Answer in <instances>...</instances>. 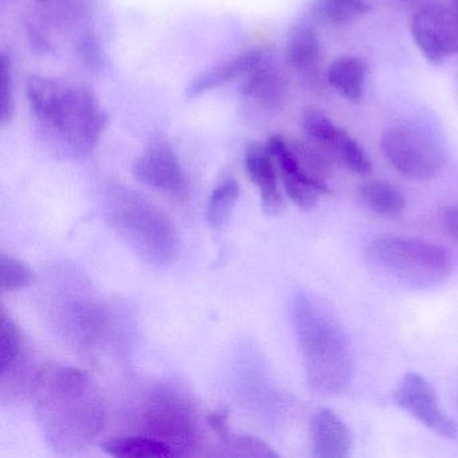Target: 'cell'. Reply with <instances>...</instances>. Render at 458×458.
<instances>
[{"instance_id": "obj_1", "label": "cell", "mask_w": 458, "mask_h": 458, "mask_svg": "<svg viewBox=\"0 0 458 458\" xmlns=\"http://www.w3.org/2000/svg\"><path fill=\"white\" fill-rule=\"evenodd\" d=\"M47 441L63 452L84 449L100 434L104 406L95 383L73 367L42 369L33 386Z\"/></svg>"}, {"instance_id": "obj_2", "label": "cell", "mask_w": 458, "mask_h": 458, "mask_svg": "<svg viewBox=\"0 0 458 458\" xmlns=\"http://www.w3.org/2000/svg\"><path fill=\"white\" fill-rule=\"evenodd\" d=\"M291 313L308 385L323 394L347 391L352 380L353 363L342 327L305 293L294 296Z\"/></svg>"}, {"instance_id": "obj_3", "label": "cell", "mask_w": 458, "mask_h": 458, "mask_svg": "<svg viewBox=\"0 0 458 458\" xmlns=\"http://www.w3.org/2000/svg\"><path fill=\"white\" fill-rule=\"evenodd\" d=\"M367 256L388 275L412 288L438 285L453 269V259L446 249L398 235H383L372 241Z\"/></svg>"}, {"instance_id": "obj_4", "label": "cell", "mask_w": 458, "mask_h": 458, "mask_svg": "<svg viewBox=\"0 0 458 458\" xmlns=\"http://www.w3.org/2000/svg\"><path fill=\"white\" fill-rule=\"evenodd\" d=\"M380 149L401 175L412 181L436 178L446 162L439 136L418 122L391 125L380 139Z\"/></svg>"}, {"instance_id": "obj_5", "label": "cell", "mask_w": 458, "mask_h": 458, "mask_svg": "<svg viewBox=\"0 0 458 458\" xmlns=\"http://www.w3.org/2000/svg\"><path fill=\"white\" fill-rule=\"evenodd\" d=\"M112 203V222L140 253L157 261L173 254L174 232L162 211L138 192L120 187Z\"/></svg>"}, {"instance_id": "obj_6", "label": "cell", "mask_w": 458, "mask_h": 458, "mask_svg": "<svg viewBox=\"0 0 458 458\" xmlns=\"http://www.w3.org/2000/svg\"><path fill=\"white\" fill-rule=\"evenodd\" d=\"M140 430L170 446L181 455H190L199 442L197 412L189 401L168 387L149 395L140 414Z\"/></svg>"}, {"instance_id": "obj_7", "label": "cell", "mask_w": 458, "mask_h": 458, "mask_svg": "<svg viewBox=\"0 0 458 458\" xmlns=\"http://www.w3.org/2000/svg\"><path fill=\"white\" fill-rule=\"evenodd\" d=\"M108 117L95 93L87 88L66 87L65 98L52 132L77 157H87L100 141Z\"/></svg>"}, {"instance_id": "obj_8", "label": "cell", "mask_w": 458, "mask_h": 458, "mask_svg": "<svg viewBox=\"0 0 458 458\" xmlns=\"http://www.w3.org/2000/svg\"><path fill=\"white\" fill-rule=\"evenodd\" d=\"M410 30L420 55L433 65L458 53V13L453 7H422L412 17Z\"/></svg>"}, {"instance_id": "obj_9", "label": "cell", "mask_w": 458, "mask_h": 458, "mask_svg": "<svg viewBox=\"0 0 458 458\" xmlns=\"http://www.w3.org/2000/svg\"><path fill=\"white\" fill-rule=\"evenodd\" d=\"M393 399L401 409L438 436L444 438L457 436V425L444 411L436 390L422 375L415 372L403 375L394 387Z\"/></svg>"}, {"instance_id": "obj_10", "label": "cell", "mask_w": 458, "mask_h": 458, "mask_svg": "<svg viewBox=\"0 0 458 458\" xmlns=\"http://www.w3.org/2000/svg\"><path fill=\"white\" fill-rule=\"evenodd\" d=\"M301 125L305 138L323 148L334 162L358 175L371 173V162L360 144L326 114L313 109L304 112Z\"/></svg>"}, {"instance_id": "obj_11", "label": "cell", "mask_w": 458, "mask_h": 458, "mask_svg": "<svg viewBox=\"0 0 458 458\" xmlns=\"http://www.w3.org/2000/svg\"><path fill=\"white\" fill-rule=\"evenodd\" d=\"M267 147L277 165L278 175L286 195L294 205L302 210H310L318 205L321 197L331 192L328 184L313 178L302 167L291 144L285 139L277 135L272 136L267 140Z\"/></svg>"}, {"instance_id": "obj_12", "label": "cell", "mask_w": 458, "mask_h": 458, "mask_svg": "<svg viewBox=\"0 0 458 458\" xmlns=\"http://www.w3.org/2000/svg\"><path fill=\"white\" fill-rule=\"evenodd\" d=\"M132 174L140 183L182 198L187 190L183 168L174 149L165 143L149 146L133 162Z\"/></svg>"}, {"instance_id": "obj_13", "label": "cell", "mask_w": 458, "mask_h": 458, "mask_svg": "<svg viewBox=\"0 0 458 458\" xmlns=\"http://www.w3.org/2000/svg\"><path fill=\"white\" fill-rule=\"evenodd\" d=\"M310 446L316 458H345L353 446V437L344 420L331 409H321L310 420Z\"/></svg>"}, {"instance_id": "obj_14", "label": "cell", "mask_w": 458, "mask_h": 458, "mask_svg": "<svg viewBox=\"0 0 458 458\" xmlns=\"http://www.w3.org/2000/svg\"><path fill=\"white\" fill-rule=\"evenodd\" d=\"M241 93L254 106L265 111H275L285 103L288 84L278 66L264 57L250 73L246 74Z\"/></svg>"}, {"instance_id": "obj_15", "label": "cell", "mask_w": 458, "mask_h": 458, "mask_svg": "<svg viewBox=\"0 0 458 458\" xmlns=\"http://www.w3.org/2000/svg\"><path fill=\"white\" fill-rule=\"evenodd\" d=\"M245 170L261 195L262 210L276 216L284 208L283 195L278 186V170L267 147L251 146L246 151Z\"/></svg>"}, {"instance_id": "obj_16", "label": "cell", "mask_w": 458, "mask_h": 458, "mask_svg": "<svg viewBox=\"0 0 458 458\" xmlns=\"http://www.w3.org/2000/svg\"><path fill=\"white\" fill-rule=\"evenodd\" d=\"M286 60L305 82L310 85L318 84L321 44L312 26L300 23L292 30L286 44Z\"/></svg>"}, {"instance_id": "obj_17", "label": "cell", "mask_w": 458, "mask_h": 458, "mask_svg": "<svg viewBox=\"0 0 458 458\" xmlns=\"http://www.w3.org/2000/svg\"><path fill=\"white\" fill-rule=\"evenodd\" d=\"M264 57L265 55L261 52L253 50V52L242 53L232 60L225 61V63L202 72L187 85L186 98H199L205 93L218 89L222 85L229 84L240 77H245L264 60Z\"/></svg>"}, {"instance_id": "obj_18", "label": "cell", "mask_w": 458, "mask_h": 458, "mask_svg": "<svg viewBox=\"0 0 458 458\" xmlns=\"http://www.w3.org/2000/svg\"><path fill=\"white\" fill-rule=\"evenodd\" d=\"M65 92L66 85L47 77L31 76L26 82V98L30 111L47 130L55 128Z\"/></svg>"}, {"instance_id": "obj_19", "label": "cell", "mask_w": 458, "mask_h": 458, "mask_svg": "<svg viewBox=\"0 0 458 458\" xmlns=\"http://www.w3.org/2000/svg\"><path fill=\"white\" fill-rule=\"evenodd\" d=\"M366 77V64L352 55L337 58L327 71L329 87L353 104L360 103L363 98Z\"/></svg>"}, {"instance_id": "obj_20", "label": "cell", "mask_w": 458, "mask_h": 458, "mask_svg": "<svg viewBox=\"0 0 458 458\" xmlns=\"http://www.w3.org/2000/svg\"><path fill=\"white\" fill-rule=\"evenodd\" d=\"M361 202L379 216H398L406 208V198L401 190L386 181L364 182L359 187Z\"/></svg>"}, {"instance_id": "obj_21", "label": "cell", "mask_w": 458, "mask_h": 458, "mask_svg": "<svg viewBox=\"0 0 458 458\" xmlns=\"http://www.w3.org/2000/svg\"><path fill=\"white\" fill-rule=\"evenodd\" d=\"M104 452L120 458H171L178 457L167 445L147 436L123 437L109 439L101 445Z\"/></svg>"}, {"instance_id": "obj_22", "label": "cell", "mask_w": 458, "mask_h": 458, "mask_svg": "<svg viewBox=\"0 0 458 458\" xmlns=\"http://www.w3.org/2000/svg\"><path fill=\"white\" fill-rule=\"evenodd\" d=\"M371 6L364 0H318L313 15L327 25L342 26L369 14Z\"/></svg>"}, {"instance_id": "obj_23", "label": "cell", "mask_w": 458, "mask_h": 458, "mask_svg": "<svg viewBox=\"0 0 458 458\" xmlns=\"http://www.w3.org/2000/svg\"><path fill=\"white\" fill-rule=\"evenodd\" d=\"M238 198H240V184L234 179H227L213 190L206 208V218L213 229H222L229 221L237 205Z\"/></svg>"}, {"instance_id": "obj_24", "label": "cell", "mask_w": 458, "mask_h": 458, "mask_svg": "<svg viewBox=\"0 0 458 458\" xmlns=\"http://www.w3.org/2000/svg\"><path fill=\"white\" fill-rule=\"evenodd\" d=\"M0 371L2 377L15 372L20 367L23 352V339L15 321L2 310V348H0Z\"/></svg>"}, {"instance_id": "obj_25", "label": "cell", "mask_w": 458, "mask_h": 458, "mask_svg": "<svg viewBox=\"0 0 458 458\" xmlns=\"http://www.w3.org/2000/svg\"><path fill=\"white\" fill-rule=\"evenodd\" d=\"M34 281V273L28 265L14 257L0 254V285L2 292H17L28 288Z\"/></svg>"}, {"instance_id": "obj_26", "label": "cell", "mask_w": 458, "mask_h": 458, "mask_svg": "<svg viewBox=\"0 0 458 458\" xmlns=\"http://www.w3.org/2000/svg\"><path fill=\"white\" fill-rule=\"evenodd\" d=\"M77 57L85 68L100 73L106 68V53L98 37L92 31H87L79 38L76 45Z\"/></svg>"}, {"instance_id": "obj_27", "label": "cell", "mask_w": 458, "mask_h": 458, "mask_svg": "<svg viewBox=\"0 0 458 458\" xmlns=\"http://www.w3.org/2000/svg\"><path fill=\"white\" fill-rule=\"evenodd\" d=\"M0 76H2V103H0V119L2 124L6 125L13 119L14 114V98H13V79L10 63L6 55H2L0 60Z\"/></svg>"}, {"instance_id": "obj_28", "label": "cell", "mask_w": 458, "mask_h": 458, "mask_svg": "<svg viewBox=\"0 0 458 458\" xmlns=\"http://www.w3.org/2000/svg\"><path fill=\"white\" fill-rule=\"evenodd\" d=\"M226 444L234 450L232 455H253V457H278L267 444L250 436L229 437Z\"/></svg>"}, {"instance_id": "obj_29", "label": "cell", "mask_w": 458, "mask_h": 458, "mask_svg": "<svg viewBox=\"0 0 458 458\" xmlns=\"http://www.w3.org/2000/svg\"><path fill=\"white\" fill-rule=\"evenodd\" d=\"M49 6L57 10L64 20L77 21L87 15L88 4L85 0H52Z\"/></svg>"}, {"instance_id": "obj_30", "label": "cell", "mask_w": 458, "mask_h": 458, "mask_svg": "<svg viewBox=\"0 0 458 458\" xmlns=\"http://www.w3.org/2000/svg\"><path fill=\"white\" fill-rule=\"evenodd\" d=\"M208 423L218 434L219 438L225 439V441L229 439V410L218 409L210 412L208 415Z\"/></svg>"}, {"instance_id": "obj_31", "label": "cell", "mask_w": 458, "mask_h": 458, "mask_svg": "<svg viewBox=\"0 0 458 458\" xmlns=\"http://www.w3.org/2000/svg\"><path fill=\"white\" fill-rule=\"evenodd\" d=\"M441 224L446 234L458 242V203L442 208Z\"/></svg>"}, {"instance_id": "obj_32", "label": "cell", "mask_w": 458, "mask_h": 458, "mask_svg": "<svg viewBox=\"0 0 458 458\" xmlns=\"http://www.w3.org/2000/svg\"><path fill=\"white\" fill-rule=\"evenodd\" d=\"M28 36L30 38L31 47H34V49L38 50V52L47 53L52 50V44H50L49 39L38 29L31 26L28 30Z\"/></svg>"}, {"instance_id": "obj_33", "label": "cell", "mask_w": 458, "mask_h": 458, "mask_svg": "<svg viewBox=\"0 0 458 458\" xmlns=\"http://www.w3.org/2000/svg\"><path fill=\"white\" fill-rule=\"evenodd\" d=\"M37 4H41V6H49L52 4V0H36Z\"/></svg>"}, {"instance_id": "obj_34", "label": "cell", "mask_w": 458, "mask_h": 458, "mask_svg": "<svg viewBox=\"0 0 458 458\" xmlns=\"http://www.w3.org/2000/svg\"><path fill=\"white\" fill-rule=\"evenodd\" d=\"M452 6L458 13V0H452Z\"/></svg>"}, {"instance_id": "obj_35", "label": "cell", "mask_w": 458, "mask_h": 458, "mask_svg": "<svg viewBox=\"0 0 458 458\" xmlns=\"http://www.w3.org/2000/svg\"><path fill=\"white\" fill-rule=\"evenodd\" d=\"M402 2H409V0H402Z\"/></svg>"}]
</instances>
